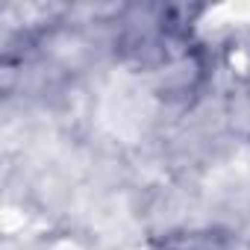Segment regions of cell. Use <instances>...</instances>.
Wrapping results in <instances>:
<instances>
[{
	"label": "cell",
	"instance_id": "1",
	"mask_svg": "<svg viewBox=\"0 0 250 250\" xmlns=\"http://www.w3.org/2000/svg\"><path fill=\"white\" fill-rule=\"evenodd\" d=\"M165 250H188V247H180V244H174V247H165Z\"/></svg>",
	"mask_w": 250,
	"mask_h": 250
}]
</instances>
